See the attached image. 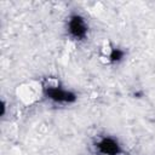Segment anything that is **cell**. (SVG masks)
<instances>
[{"label":"cell","mask_w":155,"mask_h":155,"mask_svg":"<svg viewBox=\"0 0 155 155\" xmlns=\"http://www.w3.org/2000/svg\"><path fill=\"white\" fill-rule=\"evenodd\" d=\"M40 90H41L40 87L38 88V86H33L31 84H29V85L22 86L19 88L18 94H19V98L25 104H31L38 99V97L40 94Z\"/></svg>","instance_id":"6da1fadb"}]
</instances>
